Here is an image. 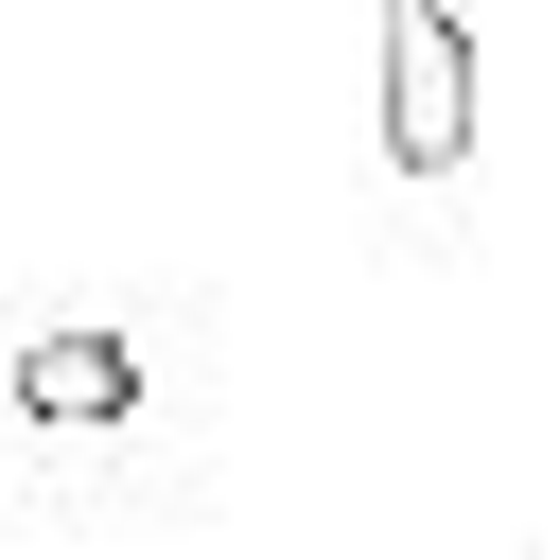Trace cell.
<instances>
[{"label":"cell","mask_w":560,"mask_h":560,"mask_svg":"<svg viewBox=\"0 0 560 560\" xmlns=\"http://www.w3.org/2000/svg\"><path fill=\"white\" fill-rule=\"evenodd\" d=\"M18 402H35L52 438H88V420L140 402V350H122V332H35V350H18Z\"/></svg>","instance_id":"2"},{"label":"cell","mask_w":560,"mask_h":560,"mask_svg":"<svg viewBox=\"0 0 560 560\" xmlns=\"http://www.w3.org/2000/svg\"><path fill=\"white\" fill-rule=\"evenodd\" d=\"M368 70H385V158L402 175H472V18L385 0L368 18Z\"/></svg>","instance_id":"1"}]
</instances>
